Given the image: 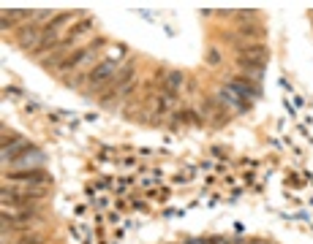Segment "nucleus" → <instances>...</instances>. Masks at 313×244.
Returning a JSON list of instances; mask_svg holds the SVG:
<instances>
[{"mask_svg":"<svg viewBox=\"0 0 313 244\" xmlns=\"http://www.w3.org/2000/svg\"><path fill=\"white\" fill-rule=\"evenodd\" d=\"M183 81H186V76H183V71H172L164 87H169V90H174V93H177V87H180V84H183Z\"/></svg>","mask_w":313,"mask_h":244,"instance_id":"nucleus-8","label":"nucleus"},{"mask_svg":"<svg viewBox=\"0 0 313 244\" xmlns=\"http://www.w3.org/2000/svg\"><path fill=\"white\" fill-rule=\"evenodd\" d=\"M55 41H58V27H49V25H46L44 33H41V44L30 52V57H41L44 52H49V46L55 44Z\"/></svg>","mask_w":313,"mask_h":244,"instance_id":"nucleus-4","label":"nucleus"},{"mask_svg":"<svg viewBox=\"0 0 313 244\" xmlns=\"http://www.w3.org/2000/svg\"><path fill=\"white\" fill-rule=\"evenodd\" d=\"M115 68H117V65L112 63V60H106V63H101V65H96V68H90V71H87V90L104 87L106 81H112V79H115Z\"/></svg>","mask_w":313,"mask_h":244,"instance_id":"nucleus-1","label":"nucleus"},{"mask_svg":"<svg viewBox=\"0 0 313 244\" xmlns=\"http://www.w3.org/2000/svg\"><path fill=\"white\" fill-rule=\"evenodd\" d=\"M229 87L237 90L240 95H259V93H256V87H245V84H237V81H229Z\"/></svg>","mask_w":313,"mask_h":244,"instance_id":"nucleus-11","label":"nucleus"},{"mask_svg":"<svg viewBox=\"0 0 313 244\" xmlns=\"http://www.w3.org/2000/svg\"><path fill=\"white\" fill-rule=\"evenodd\" d=\"M14 27V19L11 17H3V30H11Z\"/></svg>","mask_w":313,"mask_h":244,"instance_id":"nucleus-15","label":"nucleus"},{"mask_svg":"<svg viewBox=\"0 0 313 244\" xmlns=\"http://www.w3.org/2000/svg\"><path fill=\"white\" fill-rule=\"evenodd\" d=\"M27 150H33V144H27V141H22V138H20V141H14L11 147H3V160L14 163V160H17V155H25Z\"/></svg>","mask_w":313,"mask_h":244,"instance_id":"nucleus-6","label":"nucleus"},{"mask_svg":"<svg viewBox=\"0 0 313 244\" xmlns=\"http://www.w3.org/2000/svg\"><path fill=\"white\" fill-rule=\"evenodd\" d=\"M20 244H44V236H25Z\"/></svg>","mask_w":313,"mask_h":244,"instance_id":"nucleus-14","label":"nucleus"},{"mask_svg":"<svg viewBox=\"0 0 313 244\" xmlns=\"http://www.w3.org/2000/svg\"><path fill=\"white\" fill-rule=\"evenodd\" d=\"M6 179H11V182H25V185H30V188L49 185V174H46V171H11V174H6Z\"/></svg>","mask_w":313,"mask_h":244,"instance_id":"nucleus-3","label":"nucleus"},{"mask_svg":"<svg viewBox=\"0 0 313 244\" xmlns=\"http://www.w3.org/2000/svg\"><path fill=\"white\" fill-rule=\"evenodd\" d=\"M237 33H240V36H243V38H259V36H262V30H259V25H243V27H240V30H237Z\"/></svg>","mask_w":313,"mask_h":244,"instance_id":"nucleus-10","label":"nucleus"},{"mask_svg":"<svg viewBox=\"0 0 313 244\" xmlns=\"http://www.w3.org/2000/svg\"><path fill=\"white\" fill-rule=\"evenodd\" d=\"M41 33H44V27H39V25H33V22H27V25H22L20 33H17V44H20L22 49L33 52L36 46L41 44Z\"/></svg>","mask_w":313,"mask_h":244,"instance_id":"nucleus-2","label":"nucleus"},{"mask_svg":"<svg viewBox=\"0 0 313 244\" xmlns=\"http://www.w3.org/2000/svg\"><path fill=\"white\" fill-rule=\"evenodd\" d=\"M71 19H74V14H60V17H55L49 22V27H58L60 30V25H65V22H71Z\"/></svg>","mask_w":313,"mask_h":244,"instance_id":"nucleus-12","label":"nucleus"},{"mask_svg":"<svg viewBox=\"0 0 313 244\" xmlns=\"http://www.w3.org/2000/svg\"><path fill=\"white\" fill-rule=\"evenodd\" d=\"M207 63H210V65H218V63H221V52H218L215 46L207 52Z\"/></svg>","mask_w":313,"mask_h":244,"instance_id":"nucleus-13","label":"nucleus"},{"mask_svg":"<svg viewBox=\"0 0 313 244\" xmlns=\"http://www.w3.org/2000/svg\"><path fill=\"white\" fill-rule=\"evenodd\" d=\"M240 57H259V60H264L267 57V46L264 44H248L240 49Z\"/></svg>","mask_w":313,"mask_h":244,"instance_id":"nucleus-7","label":"nucleus"},{"mask_svg":"<svg viewBox=\"0 0 313 244\" xmlns=\"http://www.w3.org/2000/svg\"><path fill=\"white\" fill-rule=\"evenodd\" d=\"M44 160H46V155H44V152H39L36 147H33V150H27L22 157H17V160H14V166H17V169L22 171V169H27V166H41Z\"/></svg>","mask_w":313,"mask_h":244,"instance_id":"nucleus-5","label":"nucleus"},{"mask_svg":"<svg viewBox=\"0 0 313 244\" xmlns=\"http://www.w3.org/2000/svg\"><path fill=\"white\" fill-rule=\"evenodd\" d=\"M90 27H93V22H90V19H84V22H79L77 27H71V36H68V41H74V38H79V36H82V33H87Z\"/></svg>","mask_w":313,"mask_h":244,"instance_id":"nucleus-9","label":"nucleus"}]
</instances>
